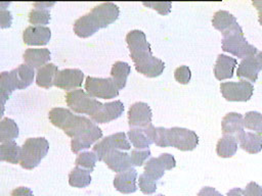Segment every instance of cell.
Returning a JSON list of instances; mask_svg holds the SVG:
<instances>
[{"label": "cell", "mask_w": 262, "mask_h": 196, "mask_svg": "<svg viewBox=\"0 0 262 196\" xmlns=\"http://www.w3.org/2000/svg\"><path fill=\"white\" fill-rule=\"evenodd\" d=\"M86 93L92 98L112 99L119 95V89L111 78L87 77L85 82Z\"/></svg>", "instance_id": "5b68a950"}, {"label": "cell", "mask_w": 262, "mask_h": 196, "mask_svg": "<svg viewBox=\"0 0 262 196\" xmlns=\"http://www.w3.org/2000/svg\"><path fill=\"white\" fill-rule=\"evenodd\" d=\"M29 21L32 24H48L50 21V12L46 8L32 9L29 13Z\"/></svg>", "instance_id": "74e56055"}, {"label": "cell", "mask_w": 262, "mask_h": 196, "mask_svg": "<svg viewBox=\"0 0 262 196\" xmlns=\"http://www.w3.org/2000/svg\"><path fill=\"white\" fill-rule=\"evenodd\" d=\"M196 196H223L213 187H203Z\"/></svg>", "instance_id": "f6af8a7d"}, {"label": "cell", "mask_w": 262, "mask_h": 196, "mask_svg": "<svg viewBox=\"0 0 262 196\" xmlns=\"http://www.w3.org/2000/svg\"><path fill=\"white\" fill-rule=\"evenodd\" d=\"M49 150V143L43 137L27 139L20 150L19 164L26 169L35 168Z\"/></svg>", "instance_id": "6da1fadb"}, {"label": "cell", "mask_w": 262, "mask_h": 196, "mask_svg": "<svg viewBox=\"0 0 262 196\" xmlns=\"http://www.w3.org/2000/svg\"><path fill=\"white\" fill-rule=\"evenodd\" d=\"M222 50L229 52L237 58H246L254 56L258 53V49L248 43L244 34H232L222 39Z\"/></svg>", "instance_id": "52a82bcc"}, {"label": "cell", "mask_w": 262, "mask_h": 196, "mask_svg": "<svg viewBox=\"0 0 262 196\" xmlns=\"http://www.w3.org/2000/svg\"><path fill=\"white\" fill-rule=\"evenodd\" d=\"M53 4H54V2H51V3H44V2H42V3H35L34 5L35 6H40V7H43V6L49 7V6H52Z\"/></svg>", "instance_id": "f907efd6"}, {"label": "cell", "mask_w": 262, "mask_h": 196, "mask_svg": "<svg viewBox=\"0 0 262 196\" xmlns=\"http://www.w3.org/2000/svg\"><path fill=\"white\" fill-rule=\"evenodd\" d=\"M260 70H262V62L255 55L249 56L244 58L238 64L236 76L239 79H246L251 83H255Z\"/></svg>", "instance_id": "ac0fdd59"}, {"label": "cell", "mask_w": 262, "mask_h": 196, "mask_svg": "<svg viewBox=\"0 0 262 196\" xmlns=\"http://www.w3.org/2000/svg\"><path fill=\"white\" fill-rule=\"evenodd\" d=\"M221 131L223 135H237L244 131V117L241 113L229 112L225 114L221 121Z\"/></svg>", "instance_id": "484cf974"}, {"label": "cell", "mask_w": 262, "mask_h": 196, "mask_svg": "<svg viewBox=\"0 0 262 196\" xmlns=\"http://www.w3.org/2000/svg\"><path fill=\"white\" fill-rule=\"evenodd\" d=\"M131 148L130 143L127 140L124 132L115 133L110 135L93 146V152L95 153L97 160H103L104 156L113 150H129Z\"/></svg>", "instance_id": "ba28073f"}, {"label": "cell", "mask_w": 262, "mask_h": 196, "mask_svg": "<svg viewBox=\"0 0 262 196\" xmlns=\"http://www.w3.org/2000/svg\"><path fill=\"white\" fill-rule=\"evenodd\" d=\"M175 80L182 85H186L189 83L191 79V71L187 65H180L174 71Z\"/></svg>", "instance_id": "60d3db41"}, {"label": "cell", "mask_w": 262, "mask_h": 196, "mask_svg": "<svg viewBox=\"0 0 262 196\" xmlns=\"http://www.w3.org/2000/svg\"><path fill=\"white\" fill-rule=\"evenodd\" d=\"M126 42L130 53H135L143 50H150V44L147 42L145 34L139 30L130 31L126 35Z\"/></svg>", "instance_id": "4316f807"}, {"label": "cell", "mask_w": 262, "mask_h": 196, "mask_svg": "<svg viewBox=\"0 0 262 196\" xmlns=\"http://www.w3.org/2000/svg\"><path fill=\"white\" fill-rule=\"evenodd\" d=\"M220 91L227 101L246 102L254 93V86L251 82L241 80L238 82H224L220 84Z\"/></svg>", "instance_id": "8992f818"}, {"label": "cell", "mask_w": 262, "mask_h": 196, "mask_svg": "<svg viewBox=\"0 0 262 196\" xmlns=\"http://www.w3.org/2000/svg\"><path fill=\"white\" fill-rule=\"evenodd\" d=\"M152 112L145 102H136L128 110V124L130 127L145 128L151 124Z\"/></svg>", "instance_id": "5bb4252c"}, {"label": "cell", "mask_w": 262, "mask_h": 196, "mask_svg": "<svg viewBox=\"0 0 262 196\" xmlns=\"http://www.w3.org/2000/svg\"><path fill=\"white\" fill-rule=\"evenodd\" d=\"M97 127L91 119L83 115H76L72 112L61 130L72 139L94 130Z\"/></svg>", "instance_id": "7c38bea8"}, {"label": "cell", "mask_w": 262, "mask_h": 196, "mask_svg": "<svg viewBox=\"0 0 262 196\" xmlns=\"http://www.w3.org/2000/svg\"><path fill=\"white\" fill-rule=\"evenodd\" d=\"M0 161H1V159H0Z\"/></svg>", "instance_id": "db71d44e"}, {"label": "cell", "mask_w": 262, "mask_h": 196, "mask_svg": "<svg viewBox=\"0 0 262 196\" xmlns=\"http://www.w3.org/2000/svg\"><path fill=\"white\" fill-rule=\"evenodd\" d=\"M57 71V65L54 63H46L45 65L38 68L36 74V84L39 87L49 89L53 86V80Z\"/></svg>", "instance_id": "f546056e"}, {"label": "cell", "mask_w": 262, "mask_h": 196, "mask_svg": "<svg viewBox=\"0 0 262 196\" xmlns=\"http://www.w3.org/2000/svg\"><path fill=\"white\" fill-rule=\"evenodd\" d=\"M10 196H34L33 191L27 187H17L12 190Z\"/></svg>", "instance_id": "bcb514c9"}, {"label": "cell", "mask_w": 262, "mask_h": 196, "mask_svg": "<svg viewBox=\"0 0 262 196\" xmlns=\"http://www.w3.org/2000/svg\"><path fill=\"white\" fill-rule=\"evenodd\" d=\"M176 166V160L170 153H162L158 157H151L144 166V174L155 181L161 179L165 170L172 169Z\"/></svg>", "instance_id": "9c48e42d"}, {"label": "cell", "mask_w": 262, "mask_h": 196, "mask_svg": "<svg viewBox=\"0 0 262 196\" xmlns=\"http://www.w3.org/2000/svg\"><path fill=\"white\" fill-rule=\"evenodd\" d=\"M91 183L90 173L84 168L76 166L69 175V184L75 188H85Z\"/></svg>", "instance_id": "836d02e7"}, {"label": "cell", "mask_w": 262, "mask_h": 196, "mask_svg": "<svg viewBox=\"0 0 262 196\" xmlns=\"http://www.w3.org/2000/svg\"><path fill=\"white\" fill-rule=\"evenodd\" d=\"M21 148L16 142L8 141L0 145V159L1 161H7L12 164L19 163Z\"/></svg>", "instance_id": "1f68e13d"}, {"label": "cell", "mask_w": 262, "mask_h": 196, "mask_svg": "<svg viewBox=\"0 0 262 196\" xmlns=\"http://www.w3.org/2000/svg\"><path fill=\"white\" fill-rule=\"evenodd\" d=\"M244 196H262V187L256 182H250L243 192Z\"/></svg>", "instance_id": "7bdbcfd3"}, {"label": "cell", "mask_w": 262, "mask_h": 196, "mask_svg": "<svg viewBox=\"0 0 262 196\" xmlns=\"http://www.w3.org/2000/svg\"><path fill=\"white\" fill-rule=\"evenodd\" d=\"M167 143L168 146L175 147L181 151H191L199 144V136L194 131L173 127L171 129H167Z\"/></svg>", "instance_id": "277c9868"}, {"label": "cell", "mask_w": 262, "mask_h": 196, "mask_svg": "<svg viewBox=\"0 0 262 196\" xmlns=\"http://www.w3.org/2000/svg\"><path fill=\"white\" fill-rule=\"evenodd\" d=\"M18 127L16 122L9 117L0 120V142H8L18 137Z\"/></svg>", "instance_id": "d6a6232c"}, {"label": "cell", "mask_w": 262, "mask_h": 196, "mask_svg": "<svg viewBox=\"0 0 262 196\" xmlns=\"http://www.w3.org/2000/svg\"><path fill=\"white\" fill-rule=\"evenodd\" d=\"M237 151V141L234 136L223 135L217 142L216 153L222 158L232 157Z\"/></svg>", "instance_id": "4dcf8cb0"}, {"label": "cell", "mask_w": 262, "mask_h": 196, "mask_svg": "<svg viewBox=\"0 0 262 196\" xmlns=\"http://www.w3.org/2000/svg\"><path fill=\"white\" fill-rule=\"evenodd\" d=\"M84 74L78 68H64L58 70L54 77L53 85L62 90H73L82 86Z\"/></svg>", "instance_id": "4fadbf2b"}, {"label": "cell", "mask_w": 262, "mask_h": 196, "mask_svg": "<svg viewBox=\"0 0 262 196\" xmlns=\"http://www.w3.org/2000/svg\"><path fill=\"white\" fill-rule=\"evenodd\" d=\"M101 137H102V131L97 126L94 130L88 133H85L79 137L73 138L71 141V149L74 153H79L84 149L90 148V146Z\"/></svg>", "instance_id": "d4e9b609"}, {"label": "cell", "mask_w": 262, "mask_h": 196, "mask_svg": "<svg viewBox=\"0 0 262 196\" xmlns=\"http://www.w3.org/2000/svg\"><path fill=\"white\" fill-rule=\"evenodd\" d=\"M155 128L156 127L150 124L145 128H132L128 131V138L135 149H148L149 145L154 143Z\"/></svg>", "instance_id": "e0dca14e"}, {"label": "cell", "mask_w": 262, "mask_h": 196, "mask_svg": "<svg viewBox=\"0 0 262 196\" xmlns=\"http://www.w3.org/2000/svg\"><path fill=\"white\" fill-rule=\"evenodd\" d=\"M67 105L76 113L93 115L102 106L98 100L90 97L82 89L70 91L66 95Z\"/></svg>", "instance_id": "3957f363"}, {"label": "cell", "mask_w": 262, "mask_h": 196, "mask_svg": "<svg viewBox=\"0 0 262 196\" xmlns=\"http://www.w3.org/2000/svg\"><path fill=\"white\" fill-rule=\"evenodd\" d=\"M131 72V66L125 61H117L113 64L111 69V79L117 86V88L122 90L125 88L127 83V78Z\"/></svg>", "instance_id": "f1b7e54d"}, {"label": "cell", "mask_w": 262, "mask_h": 196, "mask_svg": "<svg viewBox=\"0 0 262 196\" xmlns=\"http://www.w3.org/2000/svg\"><path fill=\"white\" fill-rule=\"evenodd\" d=\"M89 14L99 29L105 28L115 22L120 15L119 7L113 2H104L95 6Z\"/></svg>", "instance_id": "30bf717a"}, {"label": "cell", "mask_w": 262, "mask_h": 196, "mask_svg": "<svg viewBox=\"0 0 262 196\" xmlns=\"http://www.w3.org/2000/svg\"><path fill=\"white\" fill-rule=\"evenodd\" d=\"M9 95H7L4 91H2L0 89V118L3 116L4 114V110H5V103L6 101L9 99Z\"/></svg>", "instance_id": "7dc6e473"}, {"label": "cell", "mask_w": 262, "mask_h": 196, "mask_svg": "<svg viewBox=\"0 0 262 196\" xmlns=\"http://www.w3.org/2000/svg\"><path fill=\"white\" fill-rule=\"evenodd\" d=\"M97 160V157L93 151H84L78 154L75 164L78 167L84 168L91 173L95 167V162Z\"/></svg>", "instance_id": "e575fe53"}, {"label": "cell", "mask_w": 262, "mask_h": 196, "mask_svg": "<svg viewBox=\"0 0 262 196\" xmlns=\"http://www.w3.org/2000/svg\"><path fill=\"white\" fill-rule=\"evenodd\" d=\"M212 24L216 30L221 32L223 37L232 34H244L235 16L226 10L216 11L212 18Z\"/></svg>", "instance_id": "8fae6325"}, {"label": "cell", "mask_w": 262, "mask_h": 196, "mask_svg": "<svg viewBox=\"0 0 262 196\" xmlns=\"http://www.w3.org/2000/svg\"><path fill=\"white\" fill-rule=\"evenodd\" d=\"M244 127L262 135V113L258 111L247 112L244 117Z\"/></svg>", "instance_id": "d590c367"}, {"label": "cell", "mask_w": 262, "mask_h": 196, "mask_svg": "<svg viewBox=\"0 0 262 196\" xmlns=\"http://www.w3.org/2000/svg\"><path fill=\"white\" fill-rule=\"evenodd\" d=\"M11 23H12L11 12L7 9L0 8V28L1 29L9 28Z\"/></svg>", "instance_id": "ee69618b"}, {"label": "cell", "mask_w": 262, "mask_h": 196, "mask_svg": "<svg viewBox=\"0 0 262 196\" xmlns=\"http://www.w3.org/2000/svg\"><path fill=\"white\" fill-rule=\"evenodd\" d=\"M130 56L135 64V69L147 78L159 77L165 69L164 61L155 57L151 54V49L130 53Z\"/></svg>", "instance_id": "7a4b0ae2"}, {"label": "cell", "mask_w": 262, "mask_h": 196, "mask_svg": "<svg viewBox=\"0 0 262 196\" xmlns=\"http://www.w3.org/2000/svg\"><path fill=\"white\" fill-rule=\"evenodd\" d=\"M124 104L120 100H115L102 104V106L91 115V119L97 124H106L114 119H117L123 114Z\"/></svg>", "instance_id": "9a60e30c"}, {"label": "cell", "mask_w": 262, "mask_h": 196, "mask_svg": "<svg viewBox=\"0 0 262 196\" xmlns=\"http://www.w3.org/2000/svg\"><path fill=\"white\" fill-rule=\"evenodd\" d=\"M257 58L262 62V51L261 52H258L257 53Z\"/></svg>", "instance_id": "816d5d0a"}, {"label": "cell", "mask_w": 262, "mask_h": 196, "mask_svg": "<svg viewBox=\"0 0 262 196\" xmlns=\"http://www.w3.org/2000/svg\"><path fill=\"white\" fill-rule=\"evenodd\" d=\"M103 161L108 168L116 173H122L132 167L130 154L120 150H113L108 152L104 156Z\"/></svg>", "instance_id": "ffe728a7"}, {"label": "cell", "mask_w": 262, "mask_h": 196, "mask_svg": "<svg viewBox=\"0 0 262 196\" xmlns=\"http://www.w3.org/2000/svg\"><path fill=\"white\" fill-rule=\"evenodd\" d=\"M138 185L140 191L145 195H150L156 192L157 190V181L152 180L144 173L141 174L138 178Z\"/></svg>", "instance_id": "f35d334b"}, {"label": "cell", "mask_w": 262, "mask_h": 196, "mask_svg": "<svg viewBox=\"0 0 262 196\" xmlns=\"http://www.w3.org/2000/svg\"><path fill=\"white\" fill-rule=\"evenodd\" d=\"M51 53L47 48H29L25 51L23 58L27 65L32 68H40L49 60Z\"/></svg>", "instance_id": "603a6c76"}, {"label": "cell", "mask_w": 262, "mask_h": 196, "mask_svg": "<svg viewBox=\"0 0 262 196\" xmlns=\"http://www.w3.org/2000/svg\"><path fill=\"white\" fill-rule=\"evenodd\" d=\"M11 80L15 89H25L29 87L34 80L35 71L34 68L30 67L27 64H20L16 68L9 71Z\"/></svg>", "instance_id": "cb8c5ba5"}, {"label": "cell", "mask_w": 262, "mask_h": 196, "mask_svg": "<svg viewBox=\"0 0 262 196\" xmlns=\"http://www.w3.org/2000/svg\"><path fill=\"white\" fill-rule=\"evenodd\" d=\"M136 180H137V170L133 167L119 173L114 179V187L116 190L123 194H131L136 192Z\"/></svg>", "instance_id": "d6986e66"}, {"label": "cell", "mask_w": 262, "mask_h": 196, "mask_svg": "<svg viewBox=\"0 0 262 196\" xmlns=\"http://www.w3.org/2000/svg\"><path fill=\"white\" fill-rule=\"evenodd\" d=\"M71 114H72V111L70 109L62 108V107H54L49 111L48 117L53 126L61 129Z\"/></svg>", "instance_id": "8d00e7d4"}, {"label": "cell", "mask_w": 262, "mask_h": 196, "mask_svg": "<svg viewBox=\"0 0 262 196\" xmlns=\"http://www.w3.org/2000/svg\"><path fill=\"white\" fill-rule=\"evenodd\" d=\"M243 192L244 190L241 188H233L227 192L226 196H244Z\"/></svg>", "instance_id": "681fc988"}, {"label": "cell", "mask_w": 262, "mask_h": 196, "mask_svg": "<svg viewBox=\"0 0 262 196\" xmlns=\"http://www.w3.org/2000/svg\"><path fill=\"white\" fill-rule=\"evenodd\" d=\"M239 147L250 154L259 153L262 150V136L252 132H241L235 136Z\"/></svg>", "instance_id": "7402d4cb"}, {"label": "cell", "mask_w": 262, "mask_h": 196, "mask_svg": "<svg viewBox=\"0 0 262 196\" xmlns=\"http://www.w3.org/2000/svg\"><path fill=\"white\" fill-rule=\"evenodd\" d=\"M150 155V150L149 149H144V150H139V149H133L130 154L132 166H141L143 162L149 157Z\"/></svg>", "instance_id": "ab89813d"}, {"label": "cell", "mask_w": 262, "mask_h": 196, "mask_svg": "<svg viewBox=\"0 0 262 196\" xmlns=\"http://www.w3.org/2000/svg\"><path fill=\"white\" fill-rule=\"evenodd\" d=\"M51 39V30L44 26H30L23 33V40L29 46H44Z\"/></svg>", "instance_id": "2e32d148"}, {"label": "cell", "mask_w": 262, "mask_h": 196, "mask_svg": "<svg viewBox=\"0 0 262 196\" xmlns=\"http://www.w3.org/2000/svg\"><path fill=\"white\" fill-rule=\"evenodd\" d=\"M98 30L99 28L96 26L89 13L79 17L74 22V33L80 38H88Z\"/></svg>", "instance_id": "83f0119b"}, {"label": "cell", "mask_w": 262, "mask_h": 196, "mask_svg": "<svg viewBox=\"0 0 262 196\" xmlns=\"http://www.w3.org/2000/svg\"><path fill=\"white\" fill-rule=\"evenodd\" d=\"M237 64V60L233 57H229L225 54H219L214 65L215 78L219 81L231 79L233 77V70Z\"/></svg>", "instance_id": "44dd1931"}, {"label": "cell", "mask_w": 262, "mask_h": 196, "mask_svg": "<svg viewBox=\"0 0 262 196\" xmlns=\"http://www.w3.org/2000/svg\"><path fill=\"white\" fill-rule=\"evenodd\" d=\"M252 4L258 9V19L259 23L262 26V1H253Z\"/></svg>", "instance_id": "c3c4849f"}, {"label": "cell", "mask_w": 262, "mask_h": 196, "mask_svg": "<svg viewBox=\"0 0 262 196\" xmlns=\"http://www.w3.org/2000/svg\"><path fill=\"white\" fill-rule=\"evenodd\" d=\"M142 4L146 7H150L157 10L162 15H167L171 11L172 7L171 2H143Z\"/></svg>", "instance_id": "b9f144b4"}, {"label": "cell", "mask_w": 262, "mask_h": 196, "mask_svg": "<svg viewBox=\"0 0 262 196\" xmlns=\"http://www.w3.org/2000/svg\"><path fill=\"white\" fill-rule=\"evenodd\" d=\"M156 196H164V195H162V194H159V195H156Z\"/></svg>", "instance_id": "f5cc1de1"}]
</instances>
